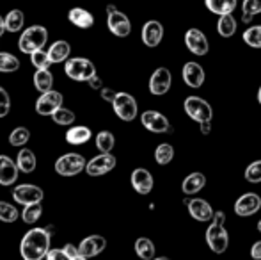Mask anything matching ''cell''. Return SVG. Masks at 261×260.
Segmentation results:
<instances>
[{"instance_id":"bcb514c9","label":"cell","mask_w":261,"mask_h":260,"mask_svg":"<svg viewBox=\"0 0 261 260\" xmlns=\"http://www.w3.org/2000/svg\"><path fill=\"white\" fill-rule=\"evenodd\" d=\"M100 94H101V98H103L105 102H112L114 100V97H116V89H112V87H103L101 86L100 87Z\"/></svg>"},{"instance_id":"30bf717a","label":"cell","mask_w":261,"mask_h":260,"mask_svg":"<svg viewBox=\"0 0 261 260\" xmlns=\"http://www.w3.org/2000/svg\"><path fill=\"white\" fill-rule=\"evenodd\" d=\"M107 27H109V31L112 32L114 36H117V38H126L132 32L130 18L117 9L107 13Z\"/></svg>"},{"instance_id":"681fc988","label":"cell","mask_w":261,"mask_h":260,"mask_svg":"<svg viewBox=\"0 0 261 260\" xmlns=\"http://www.w3.org/2000/svg\"><path fill=\"white\" fill-rule=\"evenodd\" d=\"M212 122H201L199 123V127H201V134H204V135H208L210 134V130H212V125H210Z\"/></svg>"},{"instance_id":"836d02e7","label":"cell","mask_w":261,"mask_h":260,"mask_svg":"<svg viewBox=\"0 0 261 260\" xmlns=\"http://www.w3.org/2000/svg\"><path fill=\"white\" fill-rule=\"evenodd\" d=\"M172 159H174V148H172L169 143H162V145L156 146V150H155L156 164H160V166H167Z\"/></svg>"},{"instance_id":"4316f807","label":"cell","mask_w":261,"mask_h":260,"mask_svg":"<svg viewBox=\"0 0 261 260\" xmlns=\"http://www.w3.org/2000/svg\"><path fill=\"white\" fill-rule=\"evenodd\" d=\"M237 20H234L233 13L219 14V21H217V32H219L222 38H231V36L237 32Z\"/></svg>"},{"instance_id":"603a6c76","label":"cell","mask_w":261,"mask_h":260,"mask_svg":"<svg viewBox=\"0 0 261 260\" xmlns=\"http://www.w3.org/2000/svg\"><path fill=\"white\" fill-rule=\"evenodd\" d=\"M46 54H48V59L52 64L64 63L69 57V54H71V46H69V43L66 39H59V41L52 43V46L46 50Z\"/></svg>"},{"instance_id":"5bb4252c","label":"cell","mask_w":261,"mask_h":260,"mask_svg":"<svg viewBox=\"0 0 261 260\" xmlns=\"http://www.w3.org/2000/svg\"><path fill=\"white\" fill-rule=\"evenodd\" d=\"M185 45L194 56H206L210 50V43L206 36L199 29H189L185 34Z\"/></svg>"},{"instance_id":"816d5d0a","label":"cell","mask_w":261,"mask_h":260,"mask_svg":"<svg viewBox=\"0 0 261 260\" xmlns=\"http://www.w3.org/2000/svg\"><path fill=\"white\" fill-rule=\"evenodd\" d=\"M258 102H259V105H261V86H259V91H258Z\"/></svg>"},{"instance_id":"b9f144b4","label":"cell","mask_w":261,"mask_h":260,"mask_svg":"<svg viewBox=\"0 0 261 260\" xmlns=\"http://www.w3.org/2000/svg\"><path fill=\"white\" fill-rule=\"evenodd\" d=\"M245 180L251 184H259L261 182V160H254L245 168Z\"/></svg>"},{"instance_id":"ffe728a7","label":"cell","mask_w":261,"mask_h":260,"mask_svg":"<svg viewBox=\"0 0 261 260\" xmlns=\"http://www.w3.org/2000/svg\"><path fill=\"white\" fill-rule=\"evenodd\" d=\"M18 170L16 160H13L9 155H0V185H13L18 178Z\"/></svg>"},{"instance_id":"7bdbcfd3","label":"cell","mask_w":261,"mask_h":260,"mask_svg":"<svg viewBox=\"0 0 261 260\" xmlns=\"http://www.w3.org/2000/svg\"><path fill=\"white\" fill-rule=\"evenodd\" d=\"M11 111V97L2 86H0V118H6Z\"/></svg>"},{"instance_id":"7c38bea8","label":"cell","mask_w":261,"mask_h":260,"mask_svg":"<svg viewBox=\"0 0 261 260\" xmlns=\"http://www.w3.org/2000/svg\"><path fill=\"white\" fill-rule=\"evenodd\" d=\"M45 193L39 185L34 184H20L13 189V200L20 205H31L36 201H41Z\"/></svg>"},{"instance_id":"d4e9b609","label":"cell","mask_w":261,"mask_h":260,"mask_svg":"<svg viewBox=\"0 0 261 260\" xmlns=\"http://www.w3.org/2000/svg\"><path fill=\"white\" fill-rule=\"evenodd\" d=\"M91 137H93V132H91L89 127H84V125L71 127V129L66 132V143H69L73 146L86 145V143H89Z\"/></svg>"},{"instance_id":"1f68e13d","label":"cell","mask_w":261,"mask_h":260,"mask_svg":"<svg viewBox=\"0 0 261 260\" xmlns=\"http://www.w3.org/2000/svg\"><path fill=\"white\" fill-rule=\"evenodd\" d=\"M43 214V205L41 201H36L31 205H23V212H21V219H23L27 225H34Z\"/></svg>"},{"instance_id":"7a4b0ae2","label":"cell","mask_w":261,"mask_h":260,"mask_svg":"<svg viewBox=\"0 0 261 260\" xmlns=\"http://www.w3.org/2000/svg\"><path fill=\"white\" fill-rule=\"evenodd\" d=\"M224 221H226V214L222 210L213 212L212 225L206 230V243L213 253H224L229 246V235L224 228Z\"/></svg>"},{"instance_id":"cb8c5ba5","label":"cell","mask_w":261,"mask_h":260,"mask_svg":"<svg viewBox=\"0 0 261 260\" xmlns=\"http://www.w3.org/2000/svg\"><path fill=\"white\" fill-rule=\"evenodd\" d=\"M16 166L21 173H32V171L38 168V159H36V153L31 148H21L18 152L16 157Z\"/></svg>"},{"instance_id":"74e56055","label":"cell","mask_w":261,"mask_h":260,"mask_svg":"<svg viewBox=\"0 0 261 260\" xmlns=\"http://www.w3.org/2000/svg\"><path fill=\"white\" fill-rule=\"evenodd\" d=\"M244 41L251 49H261V25H252L244 32Z\"/></svg>"},{"instance_id":"f6af8a7d","label":"cell","mask_w":261,"mask_h":260,"mask_svg":"<svg viewBox=\"0 0 261 260\" xmlns=\"http://www.w3.org/2000/svg\"><path fill=\"white\" fill-rule=\"evenodd\" d=\"M45 258H48V260H68L66 258V255H64V251L62 250H52V248H50L48 251H46V255H45Z\"/></svg>"},{"instance_id":"ba28073f","label":"cell","mask_w":261,"mask_h":260,"mask_svg":"<svg viewBox=\"0 0 261 260\" xmlns=\"http://www.w3.org/2000/svg\"><path fill=\"white\" fill-rule=\"evenodd\" d=\"M116 162L117 159L110 152H100V155L93 157L89 162H86L84 171H87L89 177H103V175H107L109 171H112L116 168Z\"/></svg>"},{"instance_id":"8fae6325","label":"cell","mask_w":261,"mask_h":260,"mask_svg":"<svg viewBox=\"0 0 261 260\" xmlns=\"http://www.w3.org/2000/svg\"><path fill=\"white\" fill-rule=\"evenodd\" d=\"M62 104H64L62 93L48 89V91H45V93H41V97L36 100V112L41 116H50L55 109H59Z\"/></svg>"},{"instance_id":"ee69618b","label":"cell","mask_w":261,"mask_h":260,"mask_svg":"<svg viewBox=\"0 0 261 260\" xmlns=\"http://www.w3.org/2000/svg\"><path fill=\"white\" fill-rule=\"evenodd\" d=\"M62 251H64V255H66V258H68V260H80L79 246H75V244H64Z\"/></svg>"},{"instance_id":"2e32d148","label":"cell","mask_w":261,"mask_h":260,"mask_svg":"<svg viewBox=\"0 0 261 260\" xmlns=\"http://www.w3.org/2000/svg\"><path fill=\"white\" fill-rule=\"evenodd\" d=\"M185 203H187V208H189V214L192 216L196 221H201V223L212 221L213 208L206 200H203V198H192V200H185Z\"/></svg>"},{"instance_id":"f546056e","label":"cell","mask_w":261,"mask_h":260,"mask_svg":"<svg viewBox=\"0 0 261 260\" xmlns=\"http://www.w3.org/2000/svg\"><path fill=\"white\" fill-rule=\"evenodd\" d=\"M204 6L213 14H226L237 9V0H204Z\"/></svg>"},{"instance_id":"8d00e7d4","label":"cell","mask_w":261,"mask_h":260,"mask_svg":"<svg viewBox=\"0 0 261 260\" xmlns=\"http://www.w3.org/2000/svg\"><path fill=\"white\" fill-rule=\"evenodd\" d=\"M20 68V59L9 52H0V72L13 73Z\"/></svg>"},{"instance_id":"6da1fadb","label":"cell","mask_w":261,"mask_h":260,"mask_svg":"<svg viewBox=\"0 0 261 260\" xmlns=\"http://www.w3.org/2000/svg\"><path fill=\"white\" fill-rule=\"evenodd\" d=\"M52 226L32 228L23 235L20 243V253L25 260H41L52 246Z\"/></svg>"},{"instance_id":"4dcf8cb0","label":"cell","mask_w":261,"mask_h":260,"mask_svg":"<svg viewBox=\"0 0 261 260\" xmlns=\"http://www.w3.org/2000/svg\"><path fill=\"white\" fill-rule=\"evenodd\" d=\"M135 253L142 260H153L155 258V244L148 237H139L135 241Z\"/></svg>"},{"instance_id":"c3c4849f","label":"cell","mask_w":261,"mask_h":260,"mask_svg":"<svg viewBox=\"0 0 261 260\" xmlns=\"http://www.w3.org/2000/svg\"><path fill=\"white\" fill-rule=\"evenodd\" d=\"M251 257L254 260H261V241L254 243V246L251 248Z\"/></svg>"},{"instance_id":"f35d334b","label":"cell","mask_w":261,"mask_h":260,"mask_svg":"<svg viewBox=\"0 0 261 260\" xmlns=\"http://www.w3.org/2000/svg\"><path fill=\"white\" fill-rule=\"evenodd\" d=\"M31 139V130L27 127H16L9 135V145L11 146H25Z\"/></svg>"},{"instance_id":"f907efd6","label":"cell","mask_w":261,"mask_h":260,"mask_svg":"<svg viewBox=\"0 0 261 260\" xmlns=\"http://www.w3.org/2000/svg\"><path fill=\"white\" fill-rule=\"evenodd\" d=\"M4 32H6V23H4V18L0 16V36H2Z\"/></svg>"},{"instance_id":"4fadbf2b","label":"cell","mask_w":261,"mask_h":260,"mask_svg":"<svg viewBox=\"0 0 261 260\" xmlns=\"http://www.w3.org/2000/svg\"><path fill=\"white\" fill-rule=\"evenodd\" d=\"M171 84H172L171 72L162 66V68H156L155 72H153L151 79H149V91H151V94H155V97H162V94H165L171 89Z\"/></svg>"},{"instance_id":"52a82bcc","label":"cell","mask_w":261,"mask_h":260,"mask_svg":"<svg viewBox=\"0 0 261 260\" xmlns=\"http://www.w3.org/2000/svg\"><path fill=\"white\" fill-rule=\"evenodd\" d=\"M185 112L189 118H192L194 122L201 123V122H212L213 118V109L204 98L201 97H189L185 98Z\"/></svg>"},{"instance_id":"ac0fdd59","label":"cell","mask_w":261,"mask_h":260,"mask_svg":"<svg viewBox=\"0 0 261 260\" xmlns=\"http://www.w3.org/2000/svg\"><path fill=\"white\" fill-rule=\"evenodd\" d=\"M130 182H132V187L139 195H149L153 189V184H155L153 182V175L148 170H144V168H137V170L132 171Z\"/></svg>"},{"instance_id":"e575fe53","label":"cell","mask_w":261,"mask_h":260,"mask_svg":"<svg viewBox=\"0 0 261 260\" xmlns=\"http://www.w3.org/2000/svg\"><path fill=\"white\" fill-rule=\"evenodd\" d=\"M259 13H261V0H244V4H242V20L245 23H249Z\"/></svg>"},{"instance_id":"d590c367","label":"cell","mask_w":261,"mask_h":260,"mask_svg":"<svg viewBox=\"0 0 261 260\" xmlns=\"http://www.w3.org/2000/svg\"><path fill=\"white\" fill-rule=\"evenodd\" d=\"M114 145H116V137H114L112 132H109V130L98 132V135H96V148L100 150V152H103V153L112 152Z\"/></svg>"},{"instance_id":"7402d4cb","label":"cell","mask_w":261,"mask_h":260,"mask_svg":"<svg viewBox=\"0 0 261 260\" xmlns=\"http://www.w3.org/2000/svg\"><path fill=\"white\" fill-rule=\"evenodd\" d=\"M68 20L79 29H91L94 25V16L87 9L82 7H73L68 13Z\"/></svg>"},{"instance_id":"83f0119b","label":"cell","mask_w":261,"mask_h":260,"mask_svg":"<svg viewBox=\"0 0 261 260\" xmlns=\"http://www.w3.org/2000/svg\"><path fill=\"white\" fill-rule=\"evenodd\" d=\"M34 86L39 93H45V91L52 89L54 87V75L50 72V68H39L34 73Z\"/></svg>"},{"instance_id":"ab89813d","label":"cell","mask_w":261,"mask_h":260,"mask_svg":"<svg viewBox=\"0 0 261 260\" xmlns=\"http://www.w3.org/2000/svg\"><path fill=\"white\" fill-rule=\"evenodd\" d=\"M20 216L18 208L7 201H0V221L2 223H14Z\"/></svg>"},{"instance_id":"9c48e42d","label":"cell","mask_w":261,"mask_h":260,"mask_svg":"<svg viewBox=\"0 0 261 260\" xmlns=\"http://www.w3.org/2000/svg\"><path fill=\"white\" fill-rule=\"evenodd\" d=\"M141 122L142 127L153 134H171L172 132L169 120L158 111H144L141 114Z\"/></svg>"},{"instance_id":"d6986e66","label":"cell","mask_w":261,"mask_h":260,"mask_svg":"<svg viewBox=\"0 0 261 260\" xmlns=\"http://www.w3.org/2000/svg\"><path fill=\"white\" fill-rule=\"evenodd\" d=\"M162 38H164V25L156 20H149L142 27V43L149 49H155L160 45Z\"/></svg>"},{"instance_id":"484cf974","label":"cell","mask_w":261,"mask_h":260,"mask_svg":"<svg viewBox=\"0 0 261 260\" xmlns=\"http://www.w3.org/2000/svg\"><path fill=\"white\" fill-rule=\"evenodd\" d=\"M204 185H206V177H204L203 173H199V171H196V173H190L189 177L183 180L181 189L187 196H194V195H197Z\"/></svg>"},{"instance_id":"277c9868","label":"cell","mask_w":261,"mask_h":260,"mask_svg":"<svg viewBox=\"0 0 261 260\" xmlns=\"http://www.w3.org/2000/svg\"><path fill=\"white\" fill-rule=\"evenodd\" d=\"M64 63L66 75L71 80H76V82H87L96 73V66L93 64V61L86 59V57H71V59L68 57Z\"/></svg>"},{"instance_id":"5b68a950","label":"cell","mask_w":261,"mask_h":260,"mask_svg":"<svg viewBox=\"0 0 261 260\" xmlns=\"http://www.w3.org/2000/svg\"><path fill=\"white\" fill-rule=\"evenodd\" d=\"M86 157L80 153H64L55 160V173L61 177H76L86 168Z\"/></svg>"},{"instance_id":"f5cc1de1","label":"cell","mask_w":261,"mask_h":260,"mask_svg":"<svg viewBox=\"0 0 261 260\" xmlns=\"http://www.w3.org/2000/svg\"><path fill=\"white\" fill-rule=\"evenodd\" d=\"M258 232L261 233V219H259V221H258Z\"/></svg>"},{"instance_id":"44dd1931","label":"cell","mask_w":261,"mask_h":260,"mask_svg":"<svg viewBox=\"0 0 261 260\" xmlns=\"http://www.w3.org/2000/svg\"><path fill=\"white\" fill-rule=\"evenodd\" d=\"M183 80H185V84L189 87H194V89H197V87H201L204 84V69L201 64L197 63H187L183 66Z\"/></svg>"},{"instance_id":"9a60e30c","label":"cell","mask_w":261,"mask_h":260,"mask_svg":"<svg viewBox=\"0 0 261 260\" xmlns=\"http://www.w3.org/2000/svg\"><path fill=\"white\" fill-rule=\"evenodd\" d=\"M259 208H261V198L256 193H245L234 203V212H237V216H242V218L254 216Z\"/></svg>"},{"instance_id":"60d3db41","label":"cell","mask_w":261,"mask_h":260,"mask_svg":"<svg viewBox=\"0 0 261 260\" xmlns=\"http://www.w3.org/2000/svg\"><path fill=\"white\" fill-rule=\"evenodd\" d=\"M29 56H31V63L34 64L36 69H39V68H50V64H52V63H50L48 54H46L45 49L34 50V52H31Z\"/></svg>"},{"instance_id":"f1b7e54d","label":"cell","mask_w":261,"mask_h":260,"mask_svg":"<svg viewBox=\"0 0 261 260\" xmlns=\"http://www.w3.org/2000/svg\"><path fill=\"white\" fill-rule=\"evenodd\" d=\"M4 23H6V31L9 32H20L25 25V14L21 9H13L6 14L4 18Z\"/></svg>"},{"instance_id":"e0dca14e","label":"cell","mask_w":261,"mask_h":260,"mask_svg":"<svg viewBox=\"0 0 261 260\" xmlns=\"http://www.w3.org/2000/svg\"><path fill=\"white\" fill-rule=\"evenodd\" d=\"M107 248V239L101 235H89L86 239H82V243L79 244L80 258H91L100 255Z\"/></svg>"},{"instance_id":"8992f818","label":"cell","mask_w":261,"mask_h":260,"mask_svg":"<svg viewBox=\"0 0 261 260\" xmlns=\"http://www.w3.org/2000/svg\"><path fill=\"white\" fill-rule=\"evenodd\" d=\"M116 116L123 122H134L139 114V105L132 94L128 93H116L114 100L110 102Z\"/></svg>"},{"instance_id":"d6a6232c","label":"cell","mask_w":261,"mask_h":260,"mask_svg":"<svg viewBox=\"0 0 261 260\" xmlns=\"http://www.w3.org/2000/svg\"><path fill=\"white\" fill-rule=\"evenodd\" d=\"M50 116H52L54 123H57V125H62V127L73 125V122L76 120L75 112L69 111V109H66V107H62V105L59 109H55V111Z\"/></svg>"},{"instance_id":"7dc6e473","label":"cell","mask_w":261,"mask_h":260,"mask_svg":"<svg viewBox=\"0 0 261 260\" xmlns=\"http://www.w3.org/2000/svg\"><path fill=\"white\" fill-rule=\"evenodd\" d=\"M87 84L91 86V89H98V91H100V87L103 86V82H101V79L96 75V73H94V75L91 77L89 80H87Z\"/></svg>"},{"instance_id":"3957f363","label":"cell","mask_w":261,"mask_h":260,"mask_svg":"<svg viewBox=\"0 0 261 260\" xmlns=\"http://www.w3.org/2000/svg\"><path fill=\"white\" fill-rule=\"evenodd\" d=\"M48 43V31L43 25H31L21 32L18 46L23 54H31L38 49H45Z\"/></svg>"}]
</instances>
